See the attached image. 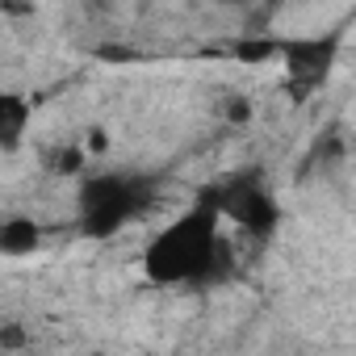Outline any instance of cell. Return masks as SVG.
I'll return each mask as SVG.
<instances>
[{
  "label": "cell",
  "mask_w": 356,
  "mask_h": 356,
  "mask_svg": "<svg viewBox=\"0 0 356 356\" xmlns=\"http://www.w3.org/2000/svg\"><path fill=\"white\" fill-rule=\"evenodd\" d=\"M281 51H285V38H273V34H248V38H235V47H231V55L252 63V67L268 63V59H281Z\"/></svg>",
  "instance_id": "cell-7"
},
{
  "label": "cell",
  "mask_w": 356,
  "mask_h": 356,
  "mask_svg": "<svg viewBox=\"0 0 356 356\" xmlns=\"http://www.w3.org/2000/svg\"><path fill=\"white\" fill-rule=\"evenodd\" d=\"M214 189V202L222 210V222H235L243 235L268 243L277 231H281V202L273 193V185L264 181L260 168H243V172H231L227 181L210 185Z\"/></svg>",
  "instance_id": "cell-3"
},
{
  "label": "cell",
  "mask_w": 356,
  "mask_h": 356,
  "mask_svg": "<svg viewBox=\"0 0 356 356\" xmlns=\"http://www.w3.org/2000/svg\"><path fill=\"white\" fill-rule=\"evenodd\" d=\"M80 163H84V151H80V147H63L51 172H59V176H76V172H80Z\"/></svg>",
  "instance_id": "cell-8"
},
{
  "label": "cell",
  "mask_w": 356,
  "mask_h": 356,
  "mask_svg": "<svg viewBox=\"0 0 356 356\" xmlns=\"http://www.w3.org/2000/svg\"><path fill=\"white\" fill-rule=\"evenodd\" d=\"M159 202L155 172H97L76 193V227L84 239H113Z\"/></svg>",
  "instance_id": "cell-2"
},
{
  "label": "cell",
  "mask_w": 356,
  "mask_h": 356,
  "mask_svg": "<svg viewBox=\"0 0 356 356\" xmlns=\"http://www.w3.org/2000/svg\"><path fill=\"white\" fill-rule=\"evenodd\" d=\"M42 235H47V231H42V222L13 214V218L0 222V256H9V260L34 256V252L42 248Z\"/></svg>",
  "instance_id": "cell-6"
},
{
  "label": "cell",
  "mask_w": 356,
  "mask_h": 356,
  "mask_svg": "<svg viewBox=\"0 0 356 356\" xmlns=\"http://www.w3.org/2000/svg\"><path fill=\"white\" fill-rule=\"evenodd\" d=\"M352 122H356V118H352Z\"/></svg>",
  "instance_id": "cell-12"
},
{
  "label": "cell",
  "mask_w": 356,
  "mask_h": 356,
  "mask_svg": "<svg viewBox=\"0 0 356 356\" xmlns=\"http://www.w3.org/2000/svg\"><path fill=\"white\" fill-rule=\"evenodd\" d=\"M143 277L159 289L214 285L231 273V243L222 235V210L206 185L181 214L143 248Z\"/></svg>",
  "instance_id": "cell-1"
},
{
  "label": "cell",
  "mask_w": 356,
  "mask_h": 356,
  "mask_svg": "<svg viewBox=\"0 0 356 356\" xmlns=\"http://www.w3.org/2000/svg\"><path fill=\"white\" fill-rule=\"evenodd\" d=\"M84 147H88L92 155H105V151H109V130H105V126H92L88 138H84Z\"/></svg>",
  "instance_id": "cell-11"
},
{
  "label": "cell",
  "mask_w": 356,
  "mask_h": 356,
  "mask_svg": "<svg viewBox=\"0 0 356 356\" xmlns=\"http://www.w3.org/2000/svg\"><path fill=\"white\" fill-rule=\"evenodd\" d=\"M339 55V34H310V38H285L281 63H285V84L298 97H310L327 84L331 67Z\"/></svg>",
  "instance_id": "cell-4"
},
{
  "label": "cell",
  "mask_w": 356,
  "mask_h": 356,
  "mask_svg": "<svg viewBox=\"0 0 356 356\" xmlns=\"http://www.w3.org/2000/svg\"><path fill=\"white\" fill-rule=\"evenodd\" d=\"M34 122V101L26 92H0V151L13 155L26 143V130Z\"/></svg>",
  "instance_id": "cell-5"
},
{
  "label": "cell",
  "mask_w": 356,
  "mask_h": 356,
  "mask_svg": "<svg viewBox=\"0 0 356 356\" xmlns=\"http://www.w3.org/2000/svg\"><path fill=\"white\" fill-rule=\"evenodd\" d=\"M222 118L227 122H252V101L248 97H227L222 101Z\"/></svg>",
  "instance_id": "cell-9"
},
{
  "label": "cell",
  "mask_w": 356,
  "mask_h": 356,
  "mask_svg": "<svg viewBox=\"0 0 356 356\" xmlns=\"http://www.w3.org/2000/svg\"><path fill=\"white\" fill-rule=\"evenodd\" d=\"M22 343H26L22 323H5V327H0V348H5V352H17Z\"/></svg>",
  "instance_id": "cell-10"
}]
</instances>
